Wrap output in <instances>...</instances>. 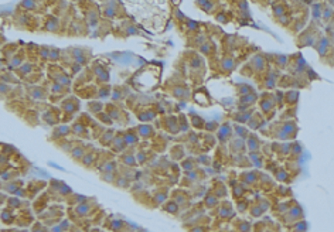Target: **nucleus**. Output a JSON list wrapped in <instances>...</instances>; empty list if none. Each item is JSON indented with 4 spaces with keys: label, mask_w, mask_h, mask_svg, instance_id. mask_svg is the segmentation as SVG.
Masks as SVG:
<instances>
[{
    "label": "nucleus",
    "mask_w": 334,
    "mask_h": 232,
    "mask_svg": "<svg viewBox=\"0 0 334 232\" xmlns=\"http://www.w3.org/2000/svg\"><path fill=\"white\" fill-rule=\"evenodd\" d=\"M61 106H62V110H64L65 113H74V112H77V110H78V108H79V103H78L77 99L70 98V99L64 101V103H62Z\"/></svg>",
    "instance_id": "f257e3e1"
},
{
    "label": "nucleus",
    "mask_w": 334,
    "mask_h": 232,
    "mask_svg": "<svg viewBox=\"0 0 334 232\" xmlns=\"http://www.w3.org/2000/svg\"><path fill=\"white\" fill-rule=\"evenodd\" d=\"M89 110H91V112H97V113H101V112H102V103H99V102H92V103H89Z\"/></svg>",
    "instance_id": "f03ea898"
},
{
    "label": "nucleus",
    "mask_w": 334,
    "mask_h": 232,
    "mask_svg": "<svg viewBox=\"0 0 334 232\" xmlns=\"http://www.w3.org/2000/svg\"><path fill=\"white\" fill-rule=\"evenodd\" d=\"M97 116L99 117V119H101V120H102V122H105V123H112V120H110L112 117H110L108 113H103V112H101V113H98Z\"/></svg>",
    "instance_id": "7ed1b4c3"
},
{
    "label": "nucleus",
    "mask_w": 334,
    "mask_h": 232,
    "mask_svg": "<svg viewBox=\"0 0 334 232\" xmlns=\"http://www.w3.org/2000/svg\"><path fill=\"white\" fill-rule=\"evenodd\" d=\"M106 95H109V86L108 85H103L102 88H101V91H99V96L105 98Z\"/></svg>",
    "instance_id": "20e7f679"
},
{
    "label": "nucleus",
    "mask_w": 334,
    "mask_h": 232,
    "mask_svg": "<svg viewBox=\"0 0 334 232\" xmlns=\"http://www.w3.org/2000/svg\"><path fill=\"white\" fill-rule=\"evenodd\" d=\"M150 130H152L150 126H140V133H142V135H144V136L150 135Z\"/></svg>",
    "instance_id": "39448f33"
}]
</instances>
